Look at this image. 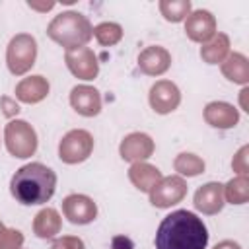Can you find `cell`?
<instances>
[{
  "label": "cell",
  "instance_id": "obj_1",
  "mask_svg": "<svg viewBox=\"0 0 249 249\" xmlns=\"http://www.w3.org/2000/svg\"><path fill=\"white\" fill-rule=\"evenodd\" d=\"M208 230L204 222L189 210L167 214L156 231V249H206Z\"/></svg>",
  "mask_w": 249,
  "mask_h": 249
},
{
  "label": "cell",
  "instance_id": "obj_2",
  "mask_svg": "<svg viewBox=\"0 0 249 249\" xmlns=\"http://www.w3.org/2000/svg\"><path fill=\"white\" fill-rule=\"evenodd\" d=\"M54 189H56V173L39 161L19 167L10 183L12 196L23 206L45 204L54 195Z\"/></svg>",
  "mask_w": 249,
  "mask_h": 249
},
{
  "label": "cell",
  "instance_id": "obj_3",
  "mask_svg": "<svg viewBox=\"0 0 249 249\" xmlns=\"http://www.w3.org/2000/svg\"><path fill=\"white\" fill-rule=\"evenodd\" d=\"M47 35L62 45L66 51L84 47L93 37V27L86 16L80 12H62L54 16V19L47 27Z\"/></svg>",
  "mask_w": 249,
  "mask_h": 249
},
{
  "label": "cell",
  "instance_id": "obj_4",
  "mask_svg": "<svg viewBox=\"0 0 249 249\" xmlns=\"http://www.w3.org/2000/svg\"><path fill=\"white\" fill-rule=\"evenodd\" d=\"M35 58H37V41L31 35L19 33L12 37L6 51V62H8V70L14 76L25 74L35 64Z\"/></svg>",
  "mask_w": 249,
  "mask_h": 249
},
{
  "label": "cell",
  "instance_id": "obj_5",
  "mask_svg": "<svg viewBox=\"0 0 249 249\" xmlns=\"http://www.w3.org/2000/svg\"><path fill=\"white\" fill-rule=\"evenodd\" d=\"M4 142L14 158H29L37 150V134L33 126L21 119L10 121L4 128Z\"/></svg>",
  "mask_w": 249,
  "mask_h": 249
},
{
  "label": "cell",
  "instance_id": "obj_6",
  "mask_svg": "<svg viewBox=\"0 0 249 249\" xmlns=\"http://www.w3.org/2000/svg\"><path fill=\"white\" fill-rule=\"evenodd\" d=\"M93 150V136L88 130L76 128L62 136L58 144V158L64 163H80L89 158Z\"/></svg>",
  "mask_w": 249,
  "mask_h": 249
},
{
  "label": "cell",
  "instance_id": "obj_7",
  "mask_svg": "<svg viewBox=\"0 0 249 249\" xmlns=\"http://www.w3.org/2000/svg\"><path fill=\"white\" fill-rule=\"evenodd\" d=\"M187 195V183L179 175L161 177V181L150 191V202L158 208H169L181 202Z\"/></svg>",
  "mask_w": 249,
  "mask_h": 249
},
{
  "label": "cell",
  "instance_id": "obj_8",
  "mask_svg": "<svg viewBox=\"0 0 249 249\" xmlns=\"http://www.w3.org/2000/svg\"><path fill=\"white\" fill-rule=\"evenodd\" d=\"M64 60H66L68 70L80 80H93L97 76V72H99L97 56L88 47H78V49L66 51Z\"/></svg>",
  "mask_w": 249,
  "mask_h": 249
},
{
  "label": "cell",
  "instance_id": "obj_9",
  "mask_svg": "<svg viewBox=\"0 0 249 249\" xmlns=\"http://www.w3.org/2000/svg\"><path fill=\"white\" fill-rule=\"evenodd\" d=\"M179 103H181V91L173 82L160 80L150 88V107L156 113L160 115L171 113L179 107Z\"/></svg>",
  "mask_w": 249,
  "mask_h": 249
},
{
  "label": "cell",
  "instance_id": "obj_10",
  "mask_svg": "<svg viewBox=\"0 0 249 249\" xmlns=\"http://www.w3.org/2000/svg\"><path fill=\"white\" fill-rule=\"evenodd\" d=\"M62 214L72 224H89L97 216V206L86 195H68L62 200Z\"/></svg>",
  "mask_w": 249,
  "mask_h": 249
},
{
  "label": "cell",
  "instance_id": "obj_11",
  "mask_svg": "<svg viewBox=\"0 0 249 249\" xmlns=\"http://www.w3.org/2000/svg\"><path fill=\"white\" fill-rule=\"evenodd\" d=\"M185 33L191 41L208 43L216 35V19L208 10H195L187 16Z\"/></svg>",
  "mask_w": 249,
  "mask_h": 249
},
{
  "label": "cell",
  "instance_id": "obj_12",
  "mask_svg": "<svg viewBox=\"0 0 249 249\" xmlns=\"http://www.w3.org/2000/svg\"><path fill=\"white\" fill-rule=\"evenodd\" d=\"M119 152L124 161L138 163V161L148 160L154 154V140L144 132H130L128 136L123 138Z\"/></svg>",
  "mask_w": 249,
  "mask_h": 249
},
{
  "label": "cell",
  "instance_id": "obj_13",
  "mask_svg": "<svg viewBox=\"0 0 249 249\" xmlns=\"http://www.w3.org/2000/svg\"><path fill=\"white\" fill-rule=\"evenodd\" d=\"M195 208L202 214H218L224 208V185L222 183H206L195 193Z\"/></svg>",
  "mask_w": 249,
  "mask_h": 249
},
{
  "label": "cell",
  "instance_id": "obj_14",
  "mask_svg": "<svg viewBox=\"0 0 249 249\" xmlns=\"http://www.w3.org/2000/svg\"><path fill=\"white\" fill-rule=\"evenodd\" d=\"M70 105L84 117H95L101 111V95L91 86H76L70 91Z\"/></svg>",
  "mask_w": 249,
  "mask_h": 249
},
{
  "label": "cell",
  "instance_id": "obj_15",
  "mask_svg": "<svg viewBox=\"0 0 249 249\" xmlns=\"http://www.w3.org/2000/svg\"><path fill=\"white\" fill-rule=\"evenodd\" d=\"M171 66V54L163 47H146L138 54V68L148 76H161Z\"/></svg>",
  "mask_w": 249,
  "mask_h": 249
},
{
  "label": "cell",
  "instance_id": "obj_16",
  "mask_svg": "<svg viewBox=\"0 0 249 249\" xmlns=\"http://www.w3.org/2000/svg\"><path fill=\"white\" fill-rule=\"evenodd\" d=\"M204 121L214 128H231L239 121V111L226 101H212L204 107Z\"/></svg>",
  "mask_w": 249,
  "mask_h": 249
},
{
  "label": "cell",
  "instance_id": "obj_17",
  "mask_svg": "<svg viewBox=\"0 0 249 249\" xmlns=\"http://www.w3.org/2000/svg\"><path fill=\"white\" fill-rule=\"evenodd\" d=\"M128 179L130 183L142 191V193H150L160 181H161V171L156 167V165H150L146 161H138V163H132L130 169H128Z\"/></svg>",
  "mask_w": 249,
  "mask_h": 249
},
{
  "label": "cell",
  "instance_id": "obj_18",
  "mask_svg": "<svg viewBox=\"0 0 249 249\" xmlns=\"http://www.w3.org/2000/svg\"><path fill=\"white\" fill-rule=\"evenodd\" d=\"M49 93V82L43 76H29L23 78L16 86V97L23 103H39Z\"/></svg>",
  "mask_w": 249,
  "mask_h": 249
},
{
  "label": "cell",
  "instance_id": "obj_19",
  "mask_svg": "<svg viewBox=\"0 0 249 249\" xmlns=\"http://www.w3.org/2000/svg\"><path fill=\"white\" fill-rule=\"evenodd\" d=\"M222 74L230 82L245 86L249 82V60L241 53H230L222 62Z\"/></svg>",
  "mask_w": 249,
  "mask_h": 249
},
{
  "label": "cell",
  "instance_id": "obj_20",
  "mask_svg": "<svg viewBox=\"0 0 249 249\" xmlns=\"http://www.w3.org/2000/svg\"><path fill=\"white\" fill-rule=\"evenodd\" d=\"M60 228H62V220L54 208H43L33 220V231L37 237H43V239L54 237L60 231Z\"/></svg>",
  "mask_w": 249,
  "mask_h": 249
},
{
  "label": "cell",
  "instance_id": "obj_21",
  "mask_svg": "<svg viewBox=\"0 0 249 249\" xmlns=\"http://www.w3.org/2000/svg\"><path fill=\"white\" fill-rule=\"evenodd\" d=\"M230 54V37L226 33H218L214 35L202 49H200V56L204 62L208 64H220L226 60V56Z\"/></svg>",
  "mask_w": 249,
  "mask_h": 249
},
{
  "label": "cell",
  "instance_id": "obj_22",
  "mask_svg": "<svg viewBox=\"0 0 249 249\" xmlns=\"http://www.w3.org/2000/svg\"><path fill=\"white\" fill-rule=\"evenodd\" d=\"M224 200L231 204H245L249 200V179L247 175H237L224 185Z\"/></svg>",
  "mask_w": 249,
  "mask_h": 249
},
{
  "label": "cell",
  "instance_id": "obj_23",
  "mask_svg": "<svg viewBox=\"0 0 249 249\" xmlns=\"http://www.w3.org/2000/svg\"><path fill=\"white\" fill-rule=\"evenodd\" d=\"M173 167L179 175H187V177H195V175H200L204 171V161L195 156V154H189V152H183L175 158L173 161Z\"/></svg>",
  "mask_w": 249,
  "mask_h": 249
},
{
  "label": "cell",
  "instance_id": "obj_24",
  "mask_svg": "<svg viewBox=\"0 0 249 249\" xmlns=\"http://www.w3.org/2000/svg\"><path fill=\"white\" fill-rule=\"evenodd\" d=\"M160 12L167 21H183L191 14V2L189 0H161L160 2Z\"/></svg>",
  "mask_w": 249,
  "mask_h": 249
},
{
  "label": "cell",
  "instance_id": "obj_25",
  "mask_svg": "<svg viewBox=\"0 0 249 249\" xmlns=\"http://www.w3.org/2000/svg\"><path fill=\"white\" fill-rule=\"evenodd\" d=\"M93 35L97 39L99 45L103 47H111V45H117L123 37V27L119 23H113V21H103L99 25L93 27Z\"/></svg>",
  "mask_w": 249,
  "mask_h": 249
},
{
  "label": "cell",
  "instance_id": "obj_26",
  "mask_svg": "<svg viewBox=\"0 0 249 249\" xmlns=\"http://www.w3.org/2000/svg\"><path fill=\"white\" fill-rule=\"evenodd\" d=\"M23 243V233L19 230H10L0 222V249H19Z\"/></svg>",
  "mask_w": 249,
  "mask_h": 249
},
{
  "label": "cell",
  "instance_id": "obj_27",
  "mask_svg": "<svg viewBox=\"0 0 249 249\" xmlns=\"http://www.w3.org/2000/svg\"><path fill=\"white\" fill-rule=\"evenodd\" d=\"M249 154V148L247 146H243V148H239V152L233 156V161H231V167H233V171H237L239 175H247V171H249V163H247V156Z\"/></svg>",
  "mask_w": 249,
  "mask_h": 249
},
{
  "label": "cell",
  "instance_id": "obj_28",
  "mask_svg": "<svg viewBox=\"0 0 249 249\" xmlns=\"http://www.w3.org/2000/svg\"><path fill=\"white\" fill-rule=\"evenodd\" d=\"M51 249H86V247H84V241L80 237L64 235V237L54 239V243L51 245Z\"/></svg>",
  "mask_w": 249,
  "mask_h": 249
},
{
  "label": "cell",
  "instance_id": "obj_29",
  "mask_svg": "<svg viewBox=\"0 0 249 249\" xmlns=\"http://www.w3.org/2000/svg\"><path fill=\"white\" fill-rule=\"evenodd\" d=\"M111 249H134V243L126 235H115L111 239Z\"/></svg>",
  "mask_w": 249,
  "mask_h": 249
},
{
  "label": "cell",
  "instance_id": "obj_30",
  "mask_svg": "<svg viewBox=\"0 0 249 249\" xmlns=\"http://www.w3.org/2000/svg\"><path fill=\"white\" fill-rule=\"evenodd\" d=\"M0 103H2V107H4V115H8V117L18 115L19 107H18V103H16V101H12L10 97H2V99H0Z\"/></svg>",
  "mask_w": 249,
  "mask_h": 249
},
{
  "label": "cell",
  "instance_id": "obj_31",
  "mask_svg": "<svg viewBox=\"0 0 249 249\" xmlns=\"http://www.w3.org/2000/svg\"><path fill=\"white\" fill-rule=\"evenodd\" d=\"M214 249H241V245H239V243H235V241L224 239V241L216 243V245H214Z\"/></svg>",
  "mask_w": 249,
  "mask_h": 249
},
{
  "label": "cell",
  "instance_id": "obj_32",
  "mask_svg": "<svg viewBox=\"0 0 249 249\" xmlns=\"http://www.w3.org/2000/svg\"><path fill=\"white\" fill-rule=\"evenodd\" d=\"M19 249H21V247H19Z\"/></svg>",
  "mask_w": 249,
  "mask_h": 249
}]
</instances>
